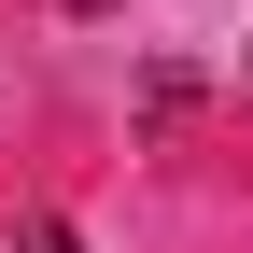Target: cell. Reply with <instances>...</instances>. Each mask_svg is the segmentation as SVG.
<instances>
[{"instance_id": "obj_2", "label": "cell", "mask_w": 253, "mask_h": 253, "mask_svg": "<svg viewBox=\"0 0 253 253\" xmlns=\"http://www.w3.org/2000/svg\"><path fill=\"white\" fill-rule=\"evenodd\" d=\"M71 14H113V0H71Z\"/></svg>"}, {"instance_id": "obj_1", "label": "cell", "mask_w": 253, "mask_h": 253, "mask_svg": "<svg viewBox=\"0 0 253 253\" xmlns=\"http://www.w3.org/2000/svg\"><path fill=\"white\" fill-rule=\"evenodd\" d=\"M0 253H84V239L56 225V211H28V225H0Z\"/></svg>"}]
</instances>
